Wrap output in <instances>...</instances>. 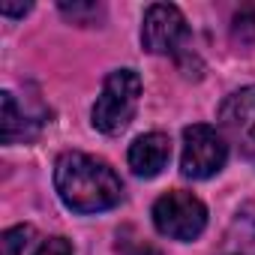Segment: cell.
I'll return each mask as SVG.
<instances>
[{
	"label": "cell",
	"mask_w": 255,
	"mask_h": 255,
	"mask_svg": "<svg viewBox=\"0 0 255 255\" xmlns=\"http://www.w3.org/2000/svg\"><path fill=\"white\" fill-rule=\"evenodd\" d=\"M36 255H72V243L66 237H48V240H42Z\"/></svg>",
	"instance_id": "obj_11"
},
{
	"label": "cell",
	"mask_w": 255,
	"mask_h": 255,
	"mask_svg": "<svg viewBox=\"0 0 255 255\" xmlns=\"http://www.w3.org/2000/svg\"><path fill=\"white\" fill-rule=\"evenodd\" d=\"M153 225L171 240H195L207 228V207L186 189H171L153 204Z\"/></svg>",
	"instance_id": "obj_3"
},
{
	"label": "cell",
	"mask_w": 255,
	"mask_h": 255,
	"mask_svg": "<svg viewBox=\"0 0 255 255\" xmlns=\"http://www.w3.org/2000/svg\"><path fill=\"white\" fill-rule=\"evenodd\" d=\"M54 189L75 213H102L120 204L123 183L105 159L69 150L54 162Z\"/></svg>",
	"instance_id": "obj_1"
},
{
	"label": "cell",
	"mask_w": 255,
	"mask_h": 255,
	"mask_svg": "<svg viewBox=\"0 0 255 255\" xmlns=\"http://www.w3.org/2000/svg\"><path fill=\"white\" fill-rule=\"evenodd\" d=\"M141 42H144V48L150 54L180 57L186 51V42H189V27H186L183 12L177 6H171V3H153L144 12Z\"/></svg>",
	"instance_id": "obj_5"
},
{
	"label": "cell",
	"mask_w": 255,
	"mask_h": 255,
	"mask_svg": "<svg viewBox=\"0 0 255 255\" xmlns=\"http://www.w3.org/2000/svg\"><path fill=\"white\" fill-rule=\"evenodd\" d=\"M126 159H129V168H132L138 177L150 180V177L162 174V168L168 165V159H171V141H168V135H162V132L138 135V138L132 141L129 156H126Z\"/></svg>",
	"instance_id": "obj_7"
},
{
	"label": "cell",
	"mask_w": 255,
	"mask_h": 255,
	"mask_svg": "<svg viewBox=\"0 0 255 255\" xmlns=\"http://www.w3.org/2000/svg\"><path fill=\"white\" fill-rule=\"evenodd\" d=\"M126 249V255H162L153 243H147V240H135V243H126L123 246Z\"/></svg>",
	"instance_id": "obj_12"
},
{
	"label": "cell",
	"mask_w": 255,
	"mask_h": 255,
	"mask_svg": "<svg viewBox=\"0 0 255 255\" xmlns=\"http://www.w3.org/2000/svg\"><path fill=\"white\" fill-rule=\"evenodd\" d=\"M33 234L30 225H15V228H6L3 237H0V255H21L24 246H27V237Z\"/></svg>",
	"instance_id": "obj_9"
},
{
	"label": "cell",
	"mask_w": 255,
	"mask_h": 255,
	"mask_svg": "<svg viewBox=\"0 0 255 255\" xmlns=\"http://www.w3.org/2000/svg\"><path fill=\"white\" fill-rule=\"evenodd\" d=\"M60 12H63L69 21H75V24H87V21H93L102 9H99L96 3H60Z\"/></svg>",
	"instance_id": "obj_10"
},
{
	"label": "cell",
	"mask_w": 255,
	"mask_h": 255,
	"mask_svg": "<svg viewBox=\"0 0 255 255\" xmlns=\"http://www.w3.org/2000/svg\"><path fill=\"white\" fill-rule=\"evenodd\" d=\"M39 126H42V120L21 111L18 102H15V93L3 90V117H0V138H3V144L30 141L39 132Z\"/></svg>",
	"instance_id": "obj_8"
},
{
	"label": "cell",
	"mask_w": 255,
	"mask_h": 255,
	"mask_svg": "<svg viewBox=\"0 0 255 255\" xmlns=\"http://www.w3.org/2000/svg\"><path fill=\"white\" fill-rule=\"evenodd\" d=\"M141 99V78L135 69H114L102 81V90L93 102V129L102 135H120L132 123Z\"/></svg>",
	"instance_id": "obj_2"
},
{
	"label": "cell",
	"mask_w": 255,
	"mask_h": 255,
	"mask_svg": "<svg viewBox=\"0 0 255 255\" xmlns=\"http://www.w3.org/2000/svg\"><path fill=\"white\" fill-rule=\"evenodd\" d=\"M228 159L225 135L207 123H192L183 129V153H180V171L189 180H207L216 171H222Z\"/></svg>",
	"instance_id": "obj_4"
},
{
	"label": "cell",
	"mask_w": 255,
	"mask_h": 255,
	"mask_svg": "<svg viewBox=\"0 0 255 255\" xmlns=\"http://www.w3.org/2000/svg\"><path fill=\"white\" fill-rule=\"evenodd\" d=\"M219 132L237 144L249 162H255V84L234 90L219 105Z\"/></svg>",
	"instance_id": "obj_6"
},
{
	"label": "cell",
	"mask_w": 255,
	"mask_h": 255,
	"mask_svg": "<svg viewBox=\"0 0 255 255\" xmlns=\"http://www.w3.org/2000/svg\"><path fill=\"white\" fill-rule=\"evenodd\" d=\"M0 12H3L6 18H12V15H27V12H30V3H21V6H12V3H3V6H0Z\"/></svg>",
	"instance_id": "obj_13"
}]
</instances>
